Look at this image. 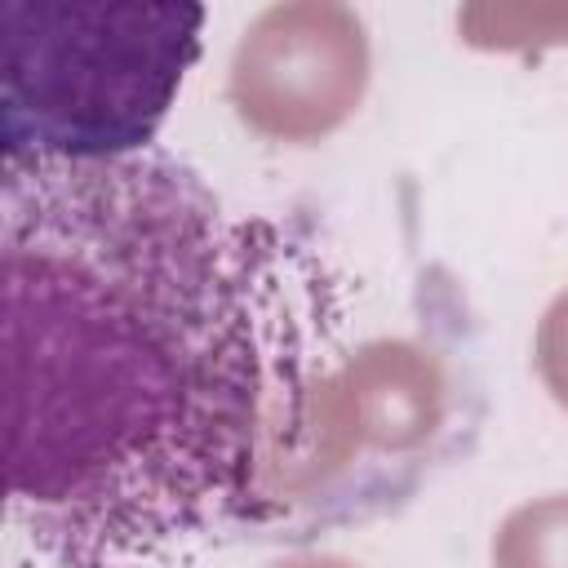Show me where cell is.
Segmentation results:
<instances>
[{"label":"cell","mask_w":568,"mask_h":568,"mask_svg":"<svg viewBox=\"0 0 568 568\" xmlns=\"http://www.w3.org/2000/svg\"><path fill=\"white\" fill-rule=\"evenodd\" d=\"M280 248L164 146L0 164L4 506L36 568H182L280 515L320 395Z\"/></svg>","instance_id":"6da1fadb"},{"label":"cell","mask_w":568,"mask_h":568,"mask_svg":"<svg viewBox=\"0 0 568 568\" xmlns=\"http://www.w3.org/2000/svg\"><path fill=\"white\" fill-rule=\"evenodd\" d=\"M204 4L4 0V160H129L155 146L200 58Z\"/></svg>","instance_id":"7a4b0ae2"},{"label":"cell","mask_w":568,"mask_h":568,"mask_svg":"<svg viewBox=\"0 0 568 568\" xmlns=\"http://www.w3.org/2000/svg\"><path fill=\"white\" fill-rule=\"evenodd\" d=\"M364 84V31L346 9H271L244 40L231 75L240 115L262 133L311 138L333 129Z\"/></svg>","instance_id":"3957f363"},{"label":"cell","mask_w":568,"mask_h":568,"mask_svg":"<svg viewBox=\"0 0 568 568\" xmlns=\"http://www.w3.org/2000/svg\"><path fill=\"white\" fill-rule=\"evenodd\" d=\"M501 568H568V501L524 506L497 541Z\"/></svg>","instance_id":"277c9868"},{"label":"cell","mask_w":568,"mask_h":568,"mask_svg":"<svg viewBox=\"0 0 568 568\" xmlns=\"http://www.w3.org/2000/svg\"><path fill=\"white\" fill-rule=\"evenodd\" d=\"M537 351H541L546 386L555 390V399H559V404H568V293L546 311V324H541Z\"/></svg>","instance_id":"5b68a950"},{"label":"cell","mask_w":568,"mask_h":568,"mask_svg":"<svg viewBox=\"0 0 568 568\" xmlns=\"http://www.w3.org/2000/svg\"><path fill=\"white\" fill-rule=\"evenodd\" d=\"M288 568H342V564H288Z\"/></svg>","instance_id":"8992f818"}]
</instances>
